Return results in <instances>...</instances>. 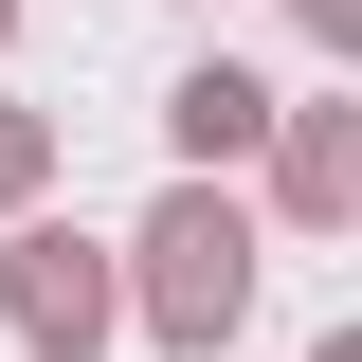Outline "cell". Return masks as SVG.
Returning <instances> with one entry per match:
<instances>
[{"label": "cell", "mask_w": 362, "mask_h": 362, "mask_svg": "<svg viewBox=\"0 0 362 362\" xmlns=\"http://www.w3.org/2000/svg\"><path fill=\"white\" fill-rule=\"evenodd\" d=\"M235 290H254V235H235L218 199H181V218H163V326H199V344H218Z\"/></svg>", "instance_id": "cell-1"}, {"label": "cell", "mask_w": 362, "mask_h": 362, "mask_svg": "<svg viewBox=\"0 0 362 362\" xmlns=\"http://www.w3.org/2000/svg\"><path fill=\"white\" fill-rule=\"evenodd\" d=\"M18 326L37 344H90V254L73 235H18Z\"/></svg>", "instance_id": "cell-2"}, {"label": "cell", "mask_w": 362, "mask_h": 362, "mask_svg": "<svg viewBox=\"0 0 362 362\" xmlns=\"http://www.w3.org/2000/svg\"><path fill=\"white\" fill-rule=\"evenodd\" d=\"M254 127H272L254 73H181V145H254Z\"/></svg>", "instance_id": "cell-3"}]
</instances>
